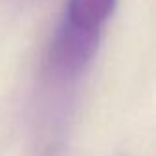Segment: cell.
Masks as SVG:
<instances>
[{
  "label": "cell",
  "instance_id": "6da1fadb",
  "mask_svg": "<svg viewBox=\"0 0 156 156\" xmlns=\"http://www.w3.org/2000/svg\"><path fill=\"white\" fill-rule=\"evenodd\" d=\"M99 31H87L62 20L48 53V68L59 79L79 75L98 51Z\"/></svg>",
  "mask_w": 156,
  "mask_h": 156
},
{
  "label": "cell",
  "instance_id": "7a4b0ae2",
  "mask_svg": "<svg viewBox=\"0 0 156 156\" xmlns=\"http://www.w3.org/2000/svg\"><path fill=\"white\" fill-rule=\"evenodd\" d=\"M114 6L116 0H68L64 22L87 31H99Z\"/></svg>",
  "mask_w": 156,
  "mask_h": 156
}]
</instances>
